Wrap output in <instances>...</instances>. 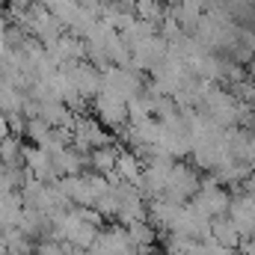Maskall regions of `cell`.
Returning a JSON list of instances; mask_svg holds the SVG:
<instances>
[{"mask_svg": "<svg viewBox=\"0 0 255 255\" xmlns=\"http://www.w3.org/2000/svg\"><path fill=\"white\" fill-rule=\"evenodd\" d=\"M21 157H24V166L30 169L33 178H39V181H45V184H51V181L60 178V172H57V166H54V157H51L45 148L30 145V148L21 151Z\"/></svg>", "mask_w": 255, "mask_h": 255, "instance_id": "1", "label": "cell"}, {"mask_svg": "<svg viewBox=\"0 0 255 255\" xmlns=\"http://www.w3.org/2000/svg\"><path fill=\"white\" fill-rule=\"evenodd\" d=\"M95 110H98V119H101L104 125H113V128L125 125V119H128V101L110 95V92H98Z\"/></svg>", "mask_w": 255, "mask_h": 255, "instance_id": "2", "label": "cell"}, {"mask_svg": "<svg viewBox=\"0 0 255 255\" xmlns=\"http://www.w3.org/2000/svg\"><path fill=\"white\" fill-rule=\"evenodd\" d=\"M21 208H24V199L18 190H9V193H0V232L12 229L21 217Z\"/></svg>", "mask_w": 255, "mask_h": 255, "instance_id": "3", "label": "cell"}, {"mask_svg": "<svg viewBox=\"0 0 255 255\" xmlns=\"http://www.w3.org/2000/svg\"><path fill=\"white\" fill-rule=\"evenodd\" d=\"M65 77L71 80V86H74L80 95H95V92L101 89L98 74H95L92 68H86V65H74V68H68V71H65Z\"/></svg>", "mask_w": 255, "mask_h": 255, "instance_id": "4", "label": "cell"}, {"mask_svg": "<svg viewBox=\"0 0 255 255\" xmlns=\"http://www.w3.org/2000/svg\"><path fill=\"white\" fill-rule=\"evenodd\" d=\"M3 235V247H6V255H33V238H27L24 232H18L15 226L0 232Z\"/></svg>", "mask_w": 255, "mask_h": 255, "instance_id": "5", "label": "cell"}, {"mask_svg": "<svg viewBox=\"0 0 255 255\" xmlns=\"http://www.w3.org/2000/svg\"><path fill=\"white\" fill-rule=\"evenodd\" d=\"M116 157H119V151L110 148V145H98V148H92V166H95V169L110 172V169L116 166Z\"/></svg>", "mask_w": 255, "mask_h": 255, "instance_id": "6", "label": "cell"}]
</instances>
